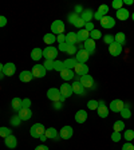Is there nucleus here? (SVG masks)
Listing matches in <instances>:
<instances>
[{
	"label": "nucleus",
	"instance_id": "obj_33",
	"mask_svg": "<svg viewBox=\"0 0 134 150\" xmlns=\"http://www.w3.org/2000/svg\"><path fill=\"white\" fill-rule=\"evenodd\" d=\"M121 117L122 118H131V109H130V106L129 105H126L125 103V107L121 110Z\"/></svg>",
	"mask_w": 134,
	"mask_h": 150
},
{
	"label": "nucleus",
	"instance_id": "obj_47",
	"mask_svg": "<svg viewBox=\"0 0 134 150\" xmlns=\"http://www.w3.org/2000/svg\"><path fill=\"white\" fill-rule=\"evenodd\" d=\"M111 139L114 141V142H118V141H121V133L113 131V134H111Z\"/></svg>",
	"mask_w": 134,
	"mask_h": 150
},
{
	"label": "nucleus",
	"instance_id": "obj_27",
	"mask_svg": "<svg viewBox=\"0 0 134 150\" xmlns=\"http://www.w3.org/2000/svg\"><path fill=\"white\" fill-rule=\"evenodd\" d=\"M11 106H12V109L15 110V111L19 112L23 109V99H20V98H13L12 102H11Z\"/></svg>",
	"mask_w": 134,
	"mask_h": 150
},
{
	"label": "nucleus",
	"instance_id": "obj_35",
	"mask_svg": "<svg viewBox=\"0 0 134 150\" xmlns=\"http://www.w3.org/2000/svg\"><path fill=\"white\" fill-rule=\"evenodd\" d=\"M101 38H102V32H101L99 30H95V28H94L93 31L90 32V39H93V40H98Z\"/></svg>",
	"mask_w": 134,
	"mask_h": 150
},
{
	"label": "nucleus",
	"instance_id": "obj_5",
	"mask_svg": "<svg viewBox=\"0 0 134 150\" xmlns=\"http://www.w3.org/2000/svg\"><path fill=\"white\" fill-rule=\"evenodd\" d=\"M60 97H62V94H60L59 88L51 87V88H48V91H47V98L50 100H52V102H59Z\"/></svg>",
	"mask_w": 134,
	"mask_h": 150
},
{
	"label": "nucleus",
	"instance_id": "obj_54",
	"mask_svg": "<svg viewBox=\"0 0 134 150\" xmlns=\"http://www.w3.org/2000/svg\"><path fill=\"white\" fill-rule=\"evenodd\" d=\"M52 107L55 110H60V109H62V102H54Z\"/></svg>",
	"mask_w": 134,
	"mask_h": 150
},
{
	"label": "nucleus",
	"instance_id": "obj_26",
	"mask_svg": "<svg viewBox=\"0 0 134 150\" xmlns=\"http://www.w3.org/2000/svg\"><path fill=\"white\" fill-rule=\"evenodd\" d=\"M66 43L71 44V46H75L78 43V36H77V32H69L66 35Z\"/></svg>",
	"mask_w": 134,
	"mask_h": 150
},
{
	"label": "nucleus",
	"instance_id": "obj_45",
	"mask_svg": "<svg viewBox=\"0 0 134 150\" xmlns=\"http://www.w3.org/2000/svg\"><path fill=\"white\" fill-rule=\"evenodd\" d=\"M87 107H89V110H97L98 109V102H97V100H94V99L89 100V102H87Z\"/></svg>",
	"mask_w": 134,
	"mask_h": 150
},
{
	"label": "nucleus",
	"instance_id": "obj_15",
	"mask_svg": "<svg viewBox=\"0 0 134 150\" xmlns=\"http://www.w3.org/2000/svg\"><path fill=\"white\" fill-rule=\"evenodd\" d=\"M109 52H110V55H111V56L121 55V54H122V46L114 42V43H111L109 46Z\"/></svg>",
	"mask_w": 134,
	"mask_h": 150
},
{
	"label": "nucleus",
	"instance_id": "obj_51",
	"mask_svg": "<svg viewBox=\"0 0 134 150\" xmlns=\"http://www.w3.org/2000/svg\"><path fill=\"white\" fill-rule=\"evenodd\" d=\"M67 47H69V44H67V43L65 42V43H60V44H59V47H58V50H59V51H63V52H66V50H67Z\"/></svg>",
	"mask_w": 134,
	"mask_h": 150
},
{
	"label": "nucleus",
	"instance_id": "obj_60",
	"mask_svg": "<svg viewBox=\"0 0 134 150\" xmlns=\"http://www.w3.org/2000/svg\"><path fill=\"white\" fill-rule=\"evenodd\" d=\"M3 67H4V66L0 63V72H3Z\"/></svg>",
	"mask_w": 134,
	"mask_h": 150
},
{
	"label": "nucleus",
	"instance_id": "obj_53",
	"mask_svg": "<svg viewBox=\"0 0 134 150\" xmlns=\"http://www.w3.org/2000/svg\"><path fill=\"white\" fill-rule=\"evenodd\" d=\"M6 24H7V18L0 15V27H4Z\"/></svg>",
	"mask_w": 134,
	"mask_h": 150
},
{
	"label": "nucleus",
	"instance_id": "obj_17",
	"mask_svg": "<svg viewBox=\"0 0 134 150\" xmlns=\"http://www.w3.org/2000/svg\"><path fill=\"white\" fill-rule=\"evenodd\" d=\"M46 137L47 138H50V139H54V141H59V138H60V135H59V133L56 131V129L55 127H48V129H46Z\"/></svg>",
	"mask_w": 134,
	"mask_h": 150
},
{
	"label": "nucleus",
	"instance_id": "obj_9",
	"mask_svg": "<svg viewBox=\"0 0 134 150\" xmlns=\"http://www.w3.org/2000/svg\"><path fill=\"white\" fill-rule=\"evenodd\" d=\"M99 23H101V25H102V28H105V30H110V28H113L114 25H116V19L111 18V16H105Z\"/></svg>",
	"mask_w": 134,
	"mask_h": 150
},
{
	"label": "nucleus",
	"instance_id": "obj_13",
	"mask_svg": "<svg viewBox=\"0 0 134 150\" xmlns=\"http://www.w3.org/2000/svg\"><path fill=\"white\" fill-rule=\"evenodd\" d=\"M18 115L22 121H28V119H31V117H32V110L30 109V107H23V109L18 112Z\"/></svg>",
	"mask_w": 134,
	"mask_h": 150
},
{
	"label": "nucleus",
	"instance_id": "obj_7",
	"mask_svg": "<svg viewBox=\"0 0 134 150\" xmlns=\"http://www.w3.org/2000/svg\"><path fill=\"white\" fill-rule=\"evenodd\" d=\"M97 112H98V115H99V118H107L109 117V107L106 106V103L103 102V100L98 102Z\"/></svg>",
	"mask_w": 134,
	"mask_h": 150
},
{
	"label": "nucleus",
	"instance_id": "obj_58",
	"mask_svg": "<svg viewBox=\"0 0 134 150\" xmlns=\"http://www.w3.org/2000/svg\"><path fill=\"white\" fill-rule=\"evenodd\" d=\"M133 3H134L133 0H125V1H123V4H128V6H131Z\"/></svg>",
	"mask_w": 134,
	"mask_h": 150
},
{
	"label": "nucleus",
	"instance_id": "obj_56",
	"mask_svg": "<svg viewBox=\"0 0 134 150\" xmlns=\"http://www.w3.org/2000/svg\"><path fill=\"white\" fill-rule=\"evenodd\" d=\"M35 150H48V147L46 145H39V146L35 147Z\"/></svg>",
	"mask_w": 134,
	"mask_h": 150
},
{
	"label": "nucleus",
	"instance_id": "obj_16",
	"mask_svg": "<svg viewBox=\"0 0 134 150\" xmlns=\"http://www.w3.org/2000/svg\"><path fill=\"white\" fill-rule=\"evenodd\" d=\"M16 72V66L13 64V63H6L3 67V74L6 75V76H12L13 74Z\"/></svg>",
	"mask_w": 134,
	"mask_h": 150
},
{
	"label": "nucleus",
	"instance_id": "obj_20",
	"mask_svg": "<svg viewBox=\"0 0 134 150\" xmlns=\"http://www.w3.org/2000/svg\"><path fill=\"white\" fill-rule=\"evenodd\" d=\"M4 144H6V146L9 147V149H15V147L18 146V139H16L15 135H9V137L4 138Z\"/></svg>",
	"mask_w": 134,
	"mask_h": 150
},
{
	"label": "nucleus",
	"instance_id": "obj_50",
	"mask_svg": "<svg viewBox=\"0 0 134 150\" xmlns=\"http://www.w3.org/2000/svg\"><path fill=\"white\" fill-rule=\"evenodd\" d=\"M56 42H58V43H65L66 42V35L65 34H60V35H58V36H56Z\"/></svg>",
	"mask_w": 134,
	"mask_h": 150
},
{
	"label": "nucleus",
	"instance_id": "obj_59",
	"mask_svg": "<svg viewBox=\"0 0 134 150\" xmlns=\"http://www.w3.org/2000/svg\"><path fill=\"white\" fill-rule=\"evenodd\" d=\"M40 141H46L47 139V137H46V134H43V135H40V138H39Z\"/></svg>",
	"mask_w": 134,
	"mask_h": 150
},
{
	"label": "nucleus",
	"instance_id": "obj_10",
	"mask_svg": "<svg viewBox=\"0 0 134 150\" xmlns=\"http://www.w3.org/2000/svg\"><path fill=\"white\" fill-rule=\"evenodd\" d=\"M46 71L47 70L44 69L43 64H35L32 69V75H34V78H43L46 75Z\"/></svg>",
	"mask_w": 134,
	"mask_h": 150
},
{
	"label": "nucleus",
	"instance_id": "obj_41",
	"mask_svg": "<svg viewBox=\"0 0 134 150\" xmlns=\"http://www.w3.org/2000/svg\"><path fill=\"white\" fill-rule=\"evenodd\" d=\"M54 62L55 60H51V59H46V62H44V69L47 70V71H51V70H54Z\"/></svg>",
	"mask_w": 134,
	"mask_h": 150
},
{
	"label": "nucleus",
	"instance_id": "obj_30",
	"mask_svg": "<svg viewBox=\"0 0 134 150\" xmlns=\"http://www.w3.org/2000/svg\"><path fill=\"white\" fill-rule=\"evenodd\" d=\"M77 36H78V42H86L89 38H90V32L86 31L84 28H82V30H79L78 31Z\"/></svg>",
	"mask_w": 134,
	"mask_h": 150
},
{
	"label": "nucleus",
	"instance_id": "obj_42",
	"mask_svg": "<svg viewBox=\"0 0 134 150\" xmlns=\"http://www.w3.org/2000/svg\"><path fill=\"white\" fill-rule=\"evenodd\" d=\"M123 0H114V1H113L111 3V7L114 9H117V11H118V9H121V8H123Z\"/></svg>",
	"mask_w": 134,
	"mask_h": 150
},
{
	"label": "nucleus",
	"instance_id": "obj_38",
	"mask_svg": "<svg viewBox=\"0 0 134 150\" xmlns=\"http://www.w3.org/2000/svg\"><path fill=\"white\" fill-rule=\"evenodd\" d=\"M54 70H56V71H59V72L65 70V64H63L62 60L55 59V62H54Z\"/></svg>",
	"mask_w": 134,
	"mask_h": 150
},
{
	"label": "nucleus",
	"instance_id": "obj_14",
	"mask_svg": "<svg viewBox=\"0 0 134 150\" xmlns=\"http://www.w3.org/2000/svg\"><path fill=\"white\" fill-rule=\"evenodd\" d=\"M89 52L87 51H84L83 48H81V50H78V52H77V55H75V59H77V62L78 63H86L89 60Z\"/></svg>",
	"mask_w": 134,
	"mask_h": 150
},
{
	"label": "nucleus",
	"instance_id": "obj_2",
	"mask_svg": "<svg viewBox=\"0 0 134 150\" xmlns=\"http://www.w3.org/2000/svg\"><path fill=\"white\" fill-rule=\"evenodd\" d=\"M58 54H59V50H58V48H55L54 46H47L46 48L43 50V56L46 58V59L55 60L56 56H58Z\"/></svg>",
	"mask_w": 134,
	"mask_h": 150
},
{
	"label": "nucleus",
	"instance_id": "obj_22",
	"mask_svg": "<svg viewBox=\"0 0 134 150\" xmlns=\"http://www.w3.org/2000/svg\"><path fill=\"white\" fill-rule=\"evenodd\" d=\"M86 119H87V112L84 110H78L77 114H75V122L77 123H84Z\"/></svg>",
	"mask_w": 134,
	"mask_h": 150
},
{
	"label": "nucleus",
	"instance_id": "obj_25",
	"mask_svg": "<svg viewBox=\"0 0 134 150\" xmlns=\"http://www.w3.org/2000/svg\"><path fill=\"white\" fill-rule=\"evenodd\" d=\"M60 76H62L63 81L69 82V81H71V79L75 76V72L72 71V70H67V69H65L63 71H60Z\"/></svg>",
	"mask_w": 134,
	"mask_h": 150
},
{
	"label": "nucleus",
	"instance_id": "obj_4",
	"mask_svg": "<svg viewBox=\"0 0 134 150\" xmlns=\"http://www.w3.org/2000/svg\"><path fill=\"white\" fill-rule=\"evenodd\" d=\"M79 82H81V84L83 86L84 88H94V86H95L93 76H91V75H89V74L82 75L81 78H79Z\"/></svg>",
	"mask_w": 134,
	"mask_h": 150
},
{
	"label": "nucleus",
	"instance_id": "obj_19",
	"mask_svg": "<svg viewBox=\"0 0 134 150\" xmlns=\"http://www.w3.org/2000/svg\"><path fill=\"white\" fill-rule=\"evenodd\" d=\"M75 74L77 75H86V74H89V67H87V64H84V63H78V64L75 66Z\"/></svg>",
	"mask_w": 134,
	"mask_h": 150
},
{
	"label": "nucleus",
	"instance_id": "obj_23",
	"mask_svg": "<svg viewBox=\"0 0 134 150\" xmlns=\"http://www.w3.org/2000/svg\"><path fill=\"white\" fill-rule=\"evenodd\" d=\"M19 79L20 82H24V83H28L34 79V75H32V71H22L20 75H19Z\"/></svg>",
	"mask_w": 134,
	"mask_h": 150
},
{
	"label": "nucleus",
	"instance_id": "obj_3",
	"mask_svg": "<svg viewBox=\"0 0 134 150\" xmlns=\"http://www.w3.org/2000/svg\"><path fill=\"white\" fill-rule=\"evenodd\" d=\"M65 32V23L62 20H55L51 24V34L54 35H60Z\"/></svg>",
	"mask_w": 134,
	"mask_h": 150
},
{
	"label": "nucleus",
	"instance_id": "obj_18",
	"mask_svg": "<svg viewBox=\"0 0 134 150\" xmlns=\"http://www.w3.org/2000/svg\"><path fill=\"white\" fill-rule=\"evenodd\" d=\"M71 86H72V91H74L77 95H84V93H86V88L82 86L79 81H75L74 83L71 84Z\"/></svg>",
	"mask_w": 134,
	"mask_h": 150
},
{
	"label": "nucleus",
	"instance_id": "obj_43",
	"mask_svg": "<svg viewBox=\"0 0 134 150\" xmlns=\"http://www.w3.org/2000/svg\"><path fill=\"white\" fill-rule=\"evenodd\" d=\"M77 52H78L77 46H71V44H69L67 50H66V54H69V55H77Z\"/></svg>",
	"mask_w": 134,
	"mask_h": 150
},
{
	"label": "nucleus",
	"instance_id": "obj_24",
	"mask_svg": "<svg viewBox=\"0 0 134 150\" xmlns=\"http://www.w3.org/2000/svg\"><path fill=\"white\" fill-rule=\"evenodd\" d=\"M94 18V12L91 11V9H83L81 13V19L83 20L84 23H89L91 22V19Z\"/></svg>",
	"mask_w": 134,
	"mask_h": 150
},
{
	"label": "nucleus",
	"instance_id": "obj_57",
	"mask_svg": "<svg viewBox=\"0 0 134 150\" xmlns=\"http://www.w3.org/2000/svg\"><path fill=\"white\" fill-rule=\"evenodd\" d=\"M79 12L82 13V7L81 6H77V7H75V13H79Z\"/></svg>",
	"mask_w": 134,
	"mask_h": 150
},
{
	"label": "nucleus",
	"instance_id": "obj_40",
	"mask_svg": "<svg viewBox=\"0 0 134 150\" xmlns=\"http://www.w3.org/2000/svg\"><path fill=\"white\" fill-rule=\"evenodd\" d=\"M9 122H11V125L12 126L18 127V126H20V123H22V119L19 118V115H15V117H12V118L9 119Z\"/></svg>",
	"mask_w": 134,
	"mask_h": 150
},
{
	"label": "nucleus",
	"instance_id": "obj_62",
	"mask_svg": "<svg viewBox=\"0 0 134 150\" xmlns=\"http://www.w3.org/2000/svg\"><path fill=\"white\" fill-rule=\"evenodd\" d=\"M131 20H133V22H134V12L131 13Z\"/></svg>",
	"mask_w": 134,
	"mask_h": 150
},
{
	"label": "nucleus",
	"instance_id": "obj_48",
	"mask_svg": "<svg viewBox=\"0 0 134 150\" xmlns=\"http://www.w3.org/2000/svg\"><path fill=\"white\" fill-rule=\"evenodd\" d=\"M84 30H86V31H89V32H91L94 30V23L93 22L86 23V24H84Z\"/></svg>",
	"mask_w": 134,
	"mask_h": 150
},
{
	"label": "nucleus",
	"instance_id": "obj_28",
	"mask_svg": "<svg viewBox=\"0 0 134 150\" xmlns=\"http://www.w3.org/2000/svg\"><path fill=\"white\" fill-rule=\"evenodd\" d=\"M42 56H43V50H40L39 47H35L34 50L31 51V59L35 60V62H38Z\"/></svg>",
	"mask_w": 134,
	"mask_h": 150
},
{
	"label": "nucleus",
	"instance_id": "obj_21",
	"mask_svg": "<svg viewBox=\"0 0 134 150\" xmlns=\"http://www.w3.org/2000/svg\"><path fill=\"white\" fill-rule=\"evenodd\" d=\"M116 16L119 20H128V19L130 18V12H129V9H126V8H121V9H118V11H116Z\"/></svg>",
	"mask_w": 134,
	"mask_h": 150
},
{
	"label": "nucleus",
	"instance_id": "obj_55",
	"mask_svg": "<svg viewBox=\"0 0 134 150\" xmlns=\"http://www.w3.org/2000/svg\"><path fill=\"white\" fill-rule=\"evenodd\" d=\"M30 106H31V100L27 99V98L23 99V107H30Z\"/></svg>",
	"mask_w": 134,
	"mask_h": 150
},
{
	"label": "nucleus",
	"instance_id": "obj_11",
	"mask_svg": "<svg viewBox=\"0 0 134 150\" xmlns=\"http://www.w3.org/2000/svg\"><path fill=\"white\" fill-rule=\"evenodd\" d=\"M125 107V103L122 102L121 99H114L110 103V110L113 112H121V110Z\"/></svg>",
	"mask_w": 134,
	"mask_h": 150
},
{
	"label": "nucleus",
	"instance_id": "obj_37",
	"mask_svg": "<svg viewBox=\"0 0 134 150\" xmlns=\"http://www.w3.org/2000/svg\"><path fill=\"white\" fill-rule=\"evenodd\" d=\"M113 129H114V131H117V133H121V131L125 129V123L122 121H117L116 123H114V126H113Z\"/></svg>",
	"mask_w": 134,
	"mask_h": 150
},
{
	"label": "nucleus",
	"instance_id": "obj_32",
	"mask_svg": "<svg viewBox=\"0 0 134 150\" xmlns=\"http://www.w3.org/2000/svg\"><path fill=\"white\" fill-rule=\"evenodd\" d=\"M55 40H56V36L54 34H51V32L50 34H46L43 36V42L47 44V46H51L52 43H55Z\"/></svg>",
	"mask_w": 134,
	"mask_h": 150
},
{
	"label": "nucleus",
	"instance_id": "obj_29",
	"mask_svg": "<svg viewBox=\"0 0 134 150\" xmlns=\"http://www.w3.org/2000/svg\"><path fill=\"white\" fill-rule=\"evenodd\" d=\"M63 64H65V69L72 70V69H75V66L78 64V62H77V59H75V58H69V59L63 60Z\"/></svg>",
	"mask_w": 134,
	"mask_h": 150
},
{
	"label": "nucleus",
	"instance_id": "obj_8",
	"mask_svg": "<svg viewBox=\"0 0 134 150\" xmlns=\"http://www.w3.org/2000/svg\"><path fill=\"white\" fill-rule=\"evenodd\" d=\"M95 48H97V43H95V40L90 39V38L83 43V50L87 51L89 55H93V54L95 52Z\"/></svg>",
	"mask_w": 134,
	"mask_h": 150
},
{
	"label": "nucleus",
	"instance_id": "obj_34",
	"mask_svg": "<svg viewBox=\"0 0 134 150\" xmlns=\"http://www.w3.org/2000/svg\"><path fill=\"white\" fill-rule=\"evenodd\" d=\"M9 135H12V130H11V129H8V127L1 126V127H0V137L4 139V138L9 137Z\"/></svg>",
	"mask_w": 134,
	"mask_h": 150
},
{
	"label": "nucleus",
	"instance_id": "obj_52",
	"mask_svg": "<svg viewBox=\"0 0 134 150\" xmlns=\"http://www.w3.org/2000/svg\"><path fill=\"white\" fill-rule=\"evenodd\" d=\"M84 24H86V23L83 22V20H82V19H79V20H77V23H75V27H78V28H81L82 30V27H84Z\"/></svg>",
	"mask_w": 134,
	"mask_h": 150
},
{
	"label": "nucleus",
	"instance_id": "obj_46",
	"mask_svg": "<svg viewBox=\"0 0 134 150\" xmlns=\"http://www.w3.org/2000/svg\"><path fill=\"white\" fill-rule=\"evenodd\" d=\"M103 40H105V43L106 44H111V43H114V35H105V36H103Z\"/></svg>",
	"mask_w": 134,
	"mask_h": 150
},
{
	"label": "nucleus",
	"instance_id": "obj_12",
	"mask_svg": "<svg viewBox=\"0 0 134 150\" xmlns=\"http://www.w3.org/2000/svg\"><path fill=\"white\" fill-rule=\"evenodd\" d=\"M72 134H74V131H72L71 126H63L59 131L60 138H63V139H70L72 137Z\"/></svg>",
	"mask_w": 134,
	"mask_h": 150
},
{
	"label": "nucleus",
	"instance_id": "obj_61",
	"mask_svg": "<svg viewBox=\"0 0 134 150\" xmlns=\"http://www.w3.org/2000/svg\"><path fill=\"white\" fill-rule=\"evenodd\" d=\"M3 76H4V74H3V72H0V79L3 78Z\"/></svg>",
	"mask_w": 134,
	"mask_h": 150
},
{
	"label": "nucleus",
	"instance_id": "obj_1",
	"mask_svg": "<svg viewBox=\"0 0 134 150\" xmlns=\"http://www.w3.org/2000/svg\"><path fill=\"white\" fill-rule=\"evenodd\" d=\"M46 133V127L42 123H34L30 129V134L32 138H40V135H43Z\"/></svg>",
	"mask_w": 134,
	"mask_h": 150
},
{
	"label": "nucleus",
	"instance_id": "obj_6",
	"mask_svg": "<svg viewBox=\"0 0 134 150\" xmlns=\"http://www.w3.org/2000/svg\"><path fill=\"white\" fill-rule=\"evenodd\" d=\"M59 91H60V94H62V97H65L66 99H67L69 97H71L72 94H74V91H72V86L71 84H69L67 82H65L63 84H60Z\"/></svg>",
	"mask_w": 134,
	"mask_h": 150
},
{
	"label": "nucleus",
	"instance_id": "obj_44",
	"mask_svg": "<svg viewBox=\"0 0 134 150\" xmlns=\"http://www.w3.org/2000/svg\"><path fill=\"white\" fill-rule=\"evenodd\" d=\"M79 19H81V16H79L78 13H75V12H72V13H70L69 15V20L71 22V24H75L77 20H79Z\"/></svg>",
	"mask_w": 134,
	"mask_h": 150
},
{
	"label": "nucleus",
	"instance_id": "obj_36",
	"mask_svg": "<svg viewBox=\"0 0 134 150\" xmlns=\"http://www.w3.org/2000/svg\"><path fill=\"white\" fill-rule=\"evenodd\" d=\"M123 138L128 142H131L134 139V130H125L123 131Z\"/></svg>",
	"mask_w": 134,
	"mask_h": 150
},
{
	"label": "nucleus",
	"instance_id": "obj_49",
	"mask_svg": "<svg viewBox=\"0 0 134 150\" xmlns=\"http://www.w3.org/2000/svg\"><path fill=\"white\" fill-rule=\"evenodd\" d=\"M122 150H134V146L131 142H126V144H123V146H122Z\"/></svg>",
	"mask_w": 134,
	"mask_h": 150
},
{
	"label": "nucleus",
	"instance_id": "obj_39",
	"mask_svg": "<svg viewBox=\"0 0 134 150\" xmlns=\"http://www.w3.org/2000/svg\"><path fill=\"white\" fill-rule=\"evenodd\" d=\"M98 12H99L102 16H107V12H109V6H107V4H102V6H99Z\"/></svg>",
	"mask_w": 134,
	"mask_h": 150
},
{
	"label": "nucleus",
	"instance_id": "obj_31",
	"mask_svg": "<svg viewBox=\"0 0 134 150\" xmlns=\"http://www.w3.org/2000/svg\"><path fill=\"white\" fill-rule=\"evenodd\" d=\"M114 42L121 44V46H123V44L126 43V35L123 34V32H117V34L114 35Z\"/></svg>",
	"mask_w": 134,
	"mask_h": 150
}]
</instances>
